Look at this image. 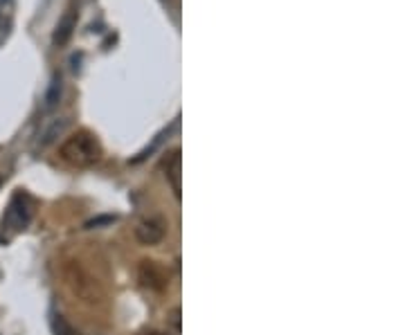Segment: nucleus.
Instances as JSON below:
<instances>
[{
	"instance_id": "9b49d317",
	"label": "nucleus",
	"mask_w": 405,
	"mask_h": 335,
	"mask_svg": "<svg viewBox=\"0 0 405 335\" xmlns=\"http://www.w3.org/2000/svg\"><path fill=\"white\" fill-rule=\"evenodd\" d=\"M142 335H167V333H162V331H145Z\"/></svg>"
},
{
	"instance_id": "9d476101",
	"label": "nucleus",
	"mask_w": 405,
	"mask_h": 335,
	"mask_svg": "<svg viewBox=\"0 0 405 335\" xmlns=\"http://www.w3.org/2000/svg\"><path fill=\"white\" fill-rule=\"evenodd\" d=\"M171 324H174L176 333H180V308H174V311H171Z\"/></svg>"
},
{
	"instance_id": "6e6552de",
	"label": "nucleus",
	"mask_w": 405,
	"mask_h": 335,
	"mask_svg": "<svg viewBox=\"0 0 405 335\" xmlns=\"http://www.w3.org/2000/svg\"><path fill=\"white\" fill-rule=\"evenodd\" d=\"M52 331H54V335H79V331L64 315L52 318Z\"/></svg>"
},
{
	"instance_id": "f257e3e1",
	"label": "nucleus",
	"mask_w": 405,
	"mask_h": 335,
	"mask_svg": "<svg viewBox=\"0 0 405 335\" xmlns=\"http://www.w3.org/2000/svg\"><path fill=\"white\" fill-rule=\"evenodd\" d=\"M59 156L73 167H93L101 158V144L90 131H77L59 147Z\"/></svg>"
},
{
	"instance_id": "7ed1b4c3",
	"label": "nucleus",
	"mask_w": 405,
	"mask_h": 335,
	"mask_svg": "<svg viewBox=\"0 0 405 335\" xmlns=\"http://www.w3.org/2000/svg\"><path fill=\"white\" fill-rule=\"evenodd\" d=\"M29 218H32V207H29V198L25 194H16L12 198V202H9L3 223L12 228V230H23L27 223H29Z\"/></svg>"
},
{
	"instance_id": "1a4fd4ad",
	"label": "nucleus",
	"mask_w": 405,
	"mask_h": 335,
	"mask_svg": "<svg viewBox=\"0 0 405 335\" xmlns=\"http://www.w3.org/2000/svg\"><path fill=\"white\" fill-rule=\"evenodd\" d=\"M59 99H61V77H54L45 95V108H54L59 104Z\"/></svg>"
},
{
	"instance_id": "0eeeda50",
	"label": "nucleus",
	"mask_w": 405,
	"mask_h": 335,
	"mask_svg": "<svg viewBox=\"0 0 405 335\" xmlns=\"http://www.w3.org/2000/svg\"><path fill=\"white\" fill-rule=\"evenodd\" d=\"M180 165H182V162H180V151H174L171 158H169V162H167L165 171H167V180H169L171 189H174L176 198H180Z\"/></svg>"
},
{
	"instance_id": "423d86ee",
	"label": "nucleus",
	"mask_w": 405,
	"mask_h": 335,
	"mask_svg": "<svg viewBox=\"0 0 405 335\" xmlns=\"http://www.w3.org/2000/svg\"><path fill=\"white\" fill-rule=\"evenodd\" d=\"M75 27H77V9L73 5V7L66 9V14L61 16V20L57 23V29H54V34H52V43L57 47H64L68 40L73 38Z\"/></svg>"
},
{
	"instance_id": "f03ea898",
	"label": "nucleus",
	"mask_w": 405,
	"mask_h": 335,
	"mask_svg": "<svg viewBox=\"0 0 405 335\" xmlns=\"http://www.w3.org/2000/svg\"><path fill=\"white\" fill-rule=\"evenodd\" d=\"M66 279H68V286L73 288V292L77 297L86 299V302H99L101 292H99V286L88 277V272L79 266V263H70L66 268Z\"/></svg>"
},
{
	"instance_id": "20e7f679",
	"label": "nucleus",
	"mask_w": 405,
	"mask_h": 335,
	"mask_svg": "<svg viewBox=\"0 0 405 335\" xmlns=\"http://www.w3.org/2000/svg\"><path fill=\"white\" fill-rule=\"evenodd\" d=\"M165 234H167V223L160 216H149L145 221H140L135 228V239L142 246H156V243L165 239Z\"/></svg>"
},
{
	"instance_id": "39448f33",
	"label": "nucleus",
	"mask_w": 405,
	"mask_h": 335,
	"mask_svg": "<svg viewBox=\"0 0 405 335\" xmlns=\"http://www.w3.org/2000/svg\"><path fill=\"white\" fill-rule=\"evenodd\" d=\"M140 281L145 288L162 292L169 283V275H167V270L158 266L156 261H142L140 263Z\"/></svg>"
}]
</instances>
